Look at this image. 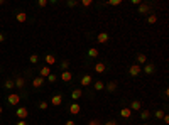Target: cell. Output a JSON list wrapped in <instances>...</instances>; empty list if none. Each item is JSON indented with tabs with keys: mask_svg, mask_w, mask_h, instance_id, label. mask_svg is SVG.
I'll list each match as a JSON object with an SVG mask.
<instances>
[{
	"mask_svg": "<svg viewBox=\"0 0 169 125\" xmlns=\"http://www.w3.org/2000/svg\"><path fill=\"white\" fill-rule=\"evenodd\" d=\"M15 115L19 117V120H26L29 117V110H27L26 107H19L17 110H15Z\"/></svg>",
	"mask_w": 169,
	"mask_h": 125,
	"instance_id": "1",
	"label": "cell"
},
{
	"mask_svg": "<svg viewBox=\"0 0 169 125\" xmlns=\"http://www.w3.org/2000/svg\"><path fill=\"white\" fill-rule=\"evenodd\" d=\"M140 73H142V66H139L137 62L132 64V66L128 68V75H130V76H139Z\"/></svg>",
	"mask_w": 169,
	"mask_h": 125,
	"instance_id": "2",
	"label": "cell"
},
{
	"mask_svg": "<svg viewBox=\"0 0 169 125\" xmlns=\"http://www.w3.org/2000/svg\"><path fill=\"white\" fill-rule=\"evenodd\" d=\"M51 105H53V107H61V105H63V95H61V93L53 95V97H51Z\"/></svg>",
	"mask_w": 169,
	"mask_h": 125,
	"instance_id": "3",
	"label": "cell"
},
{
	"mask_svg": "<svg viewBox=\"0 0 169 125\" xmlns=\"http://www.w3.org/2000/svg\"><path fill=\"white\" fill-rule=\"evenodd\" d=\"M7 102H9V105H12V107H17L20 102V95H14V93H10L9 97H7Z\"/></svg>",
	"mask_w": 169,
	"mask_h": 125,
	"instance_id": "4",
	"label": "cell"
},
{
	"mask_svg": "<svg viewBox=\"0 0 169 125\" xmlns=\"http://www.w3.org/2000/svg\"><path fill=\"white\" fill-rule=\"evenodd\" d=\"M108 39H110V36L107 32H98V36H96V41L100 42V44H107Z\"/></svg>",
	"mask_w": 169,
	"mask_h": 125,
	"instance_id": "5",
	"label": "cell"
},
{
	"mask_svg": "<svg viewBox=\"0 0 169 125\" xmlns=\"http://www.w3.org/2000/svg\"><path fill=\"white\" fill-rule=\"evenodd\" d=\"M61 81H64V83H69L71 80H73V75L69 73V71H61Z\"/></svg>",
	"mask_w": 169,
	"mask_h": 125,
	"instance_id": "6",
	"label": "cell"
},
{
	"mask_svg": "<svg viewBox=\"0 0 169 125\" xmlns=\"http://www.w3.org/2000/svg\"><path fill=\"white\" fill-rule=\"evenodd\" d=\"M51 75V68L49 66H42V68H39V76L41 78H47Z\"/></svg>",
	"mask_w": 169,
	"mask_h": 125,
	"instance_id": "7",
	"label": "cell"
},
{
	"mask_svg": "<svg viewBox=\"0 0 169 125\" xmlns=\"http://www.w3.org/2000/svg\"><path fill=\"white\" fill-rule=\"evenodd\" d=\"M142 71L145 73V75H152L155 71V66L152 64V62H149V64H144V68H142Z\"/></svg>",
	"mask_w": 169,
	"mask_h": 125,
	"instance_id": "8",
	"label": "cell"
},
{
	"mask_svg": "<svg viewBox=\"0 0 169 125\" xmlns=\"http://www.w3.org/2000/svg\"><path fill=\"white\" fill-rule=\"evenodd\" d=\"M135 58H137V64H139V66H142V64H147V56H145V54L139 53V54H135Z\"/></svg>",
	"mask_w": 169,
	"mask_h": 125,
	"instance_id": "9",
	"label": "cell"
},
{
	"mask_svg": "<svg viewBox=\"0 0 169 125\" xmlns=\"http://www.w3.org/2000/svg\"><path fill=\"white\" fill-rule=\"evenodd\" d=\"M91 81H93V80H91V75H83L80 83L83 85V86H90V85H91Z\"/></svg>",
	"mask_w": 169,
	"mask_h": 125,
	"instance_id": "10",
	"label": "cell"
},
{
	"mask_svg": "<svg viewBox=\"0 0 169 125\" xmlns=\"http://www.w3.org/2000/svg\"><path fill=\"white\" fill-rule=\"evenodd\" d=\"M80 112H81L80 105L76 103V102H74V103H71V107H69V113H71V115H78Z\"/></svg>",
	"mask_w": 169,
	"mask_h": 125,
	"instance_id": "11",
	"label": "cell"
},
{
	"mask_svg": "<svg viewBox=\"0 0 169 125\" xmlns=\"http://www.w3.org/2000/svg\"><path fill=\"white\" fill-rule=\"evenodd\" d=\"M130 110L132 112H140L142 110V103L139 102V100H134V102L130 103Z\"/></svg>",
	"mask_w": 169,
	"mask_h": 125,
	"instance_id": "12",
	"label": "cell"
},
{
	"mask_svg": "<svg viewBox=\"0 0 169 125\" xmlns=\"http://www.w3.org/2000/svg\"><path fill=\"white\" fill-rule=\"evenodd\" d=\"M44 61H46V66H53L56 62V56L54 54H46L44 56Z\"/></svg>",
	"mask_w": 169,
	"mask_h": 125,
	"instance_id": "13",
	"label": "cell"
},
{
	"mask_svg": "<svg viewBox=\"0 0 169 125\" xmlns=\"http://www.w3.org/2000/svg\"><path fill=\"white\" fill-rule=\"evenodd\" d=\"M117 86H118V83H117V81H110V83H107V86H105V88H107L108 93H115V91H117Z\"/></svg>",
	"mask_w": 169,
	"mask_h": 125,
	"instance_id": "14",
	"label": "cell"
},
{
	"mask_svg": "<svg viewBox=\"0 0 169 125\" xmlns=\"http://www.w3.org/2000/svg\"><path fill=\"white\" fill-rule=\"evenodd\" d=\"M95 71H96L98 75L105 73V71H107V66H105V62H96V64H95Z\"/></svg>",
	"mask_w": 169,
	"mask_h": 125,
	"instance_id": "15",
	"label": "cell"
},
{
	"mask_svg": "<svg viewBox=\"0 0 169 125\" xmlns=\"http://www.w3.org/2000/svg\"><path fill=\"white\" fill-rule=\"evenodd\" d=\"M81 97H83V90H80V88H76V90L71 91V98H73L74 102H76V100H80Z\"/></svg>",
	"mask_w": 169,
	"mask_h": 125,
	"instance_id": "16",
	"label": "cell"
},
{
	"mask_svg": "<svg viewBox=\"0 0 169 125\" xmlns=\"http://www.w3.org/2000/svg\"><path fill=\"white\" fill-rule=\"evenodd\" d=\"M42 85H44V78L37 76V78H34V80H32V86H34V88H41Z\"/></svg>",
	"mask_w": 169,
	"mask_h": 125,
	"instance_id": "17",
	"label": "cell"
},
{
	"mask_svg": "<svg viewBox=\"0 0 169 125\" xmlns=\"http://www.w3.org/2000/svg\"><path fill=\"white\" fill-rule=\"evenodd\" d=\"M137 12H139V14H147V12H149V5L142 2L140 5H137Z\"/></svg>",
	"mask_w": 169,
	"mask_h": 125,
	"instance_id": "18",
	"label": "cell"
},
{
	"mask_svg": "<svg viewBox=\"0 0 169 125\" xmlns=\"http://www.w3.org/2000/svg\"><path fill=\"white\" fill-rule=\"evenodd\" d=\"M15 19H17V22H20V24H24V22L27 21V14H26V12H17V15H15Z\"/></svg>",
	"mask_w": 169,
	"mask_h": 125,
	"instance_id": "19",
	"label": "cell"
},
{
	"mask_svg": "<svg viewBox=\"0 0 169 125\" xmlns=\"http://www.w3.org/2000/svg\"><path fill=\"white\" fill-rule=\"evenodd\" d=\"M120 117L122 118H130V117H132V110H130V108H122V110H120Z\"/></svg>",
	"mask_w": 169,
	"mask_h": 125,
	"instance_id": "20",
	"label": "cell"
},
{
	"mask_svg": "<svg viewBox=\"0 0 169 125\" xmlns=\"http://www.w3.org/2000/svg\"><path fill=\"white\" fill-rule=\"evenodd\" d=\"M98 54H100V53H98V49H96V48H90V49H88V58L95 59Z\"/></svg>",
	"mask_w": 169,
	"mask_h": 125,
	"instance_id": "21",
	"label": "cell"
},
{
	"mask_svg": "<svg viewBox=\"0 0 169 125\" xmlns=\"http://www.w3.org/2000/svg\"><path fill=\"white\" fill-rule=\"evenodd\" d=\"M14 83H15V86H17V88H20V90H22V88L26 86V81H24V78H17V80H15Z\"/></svg>",
	"mask_w": 169,
	"mask_h": 125,
	"instance_id": "22",
	"label": "cell"
},
{
	"mask_svg": "<svg viewBox=\"0 0 169 125\" xmlns=\"http://www.w3.org/2000/svg\"><path fill=\"white\" fill-rule=\"evenodd\" d=\"M164 115H166V113H164V110H162V108H157V110L154 112V117L157 118V120H162V117H164Z\"/></svg>",
	"mask_w": 169,
	"mask_h": 125,
	"instance_id": "23",
	"label": "cell"
},
{
	"mask_svg": "<svg viewBox=\"0 0 169 125\" xmlns=\"http://www.w3.org/2000/svg\"><path fill=\"white\" fill-rule=\"evenodd\" d=\"M140 118L142 120H149V118H150V112H149L147 108H145V110H140Z\"/></svg>",
	"mask_w": 169,
	"mask_h": 125,
	"instance_id": "24",
	"label": "cell"
},
{
	"mask_svg": "<svg viewBox=\"0 0 169 125\" xmlns=\"http://www.w3.org/2000/svg\"><path fill=\"white\" fill-rule=\"evenodd\" d=\"M29 61H31V64H37V62H39V56H37V54H31V56H29Z\"/></svg>",
	"mask_w": 169,
	"mask_h": 125,
	"instance_id": "25",
	"label": "cell"
},
{
	"mask_svg": "<svg viewBox=\"0 0 169 125\" xmlns=\"http://www.w3.org/2000/svg\"><path fill=\"white\" fill-rule=\"evenodd\" d=\"M103 88H105V83H103V81H95V90L96 91H101Z\"/></svg>",
	"mask_w": 169,
	"mask_h": 125,
	"instance_id": "26",
	"label": "cell"
},
{
	"mask_svg": "<svg viewBox=\"0 0 169 125\" xmlns=\"http://www.w3.org/2000/svg\"><path fill=\"white\" fill-rule=\"evenodd\" d=\"M147 22L150 24V26H152V24H155V22H157V15H155V14H150V15L147 17Z\"/></svg>",
	"mask_w": 169,
	"mask_h": 125,
	"instance_id": "27",
	"label": "cell"
},
{
	"mask_svg": "<svg viewBox=\"0 0 169 125\" xmlns=\"http://www.w3.org/2000/svg\"><path fill=\"white\" fill-rule=\"evenodd\" d=\"M4 86H5V88H7V90H12V88H14V86H15V83H14V81H12V80H7V81H5V83H4Z\"/></svg>",
	"mask_w": 169,
	"mask_h": 125,
	"instance_id": "28",
	"label": "cell"
},
{
	"mask_svg": "<svg viewBox=\"0 0 169 125\" xmlns=\"http://www.w3.org/2000/svg\"><path fill=\"white\" fill-rule=\"evenodd\" d=\"M108 5H112V7H117V5H120L122 0H110V2H107Z\"/></svg>",
	"mask_w": 169,
	"mask_h": 125,
	"instance_id": "29",
	"label": "cell"
},
{
	"mask_svg": "<svg viewBox=\"0 0 169 125\" xmlns=\"http://www.w3.org/2000/svg\"><path fill=\"white\" fill-rule=\"evenodd\" d=\"M47 81H49V83H54V81H56V80H58V76H56V75H53V73H51V75H49V76L46 78Z\"/></svg>",
	"mask_w": 169,
	"mask_h": 125,
	"instance_id": "30",
	"label": "cell"
},
{
	"mask_svg": "<svg viewBox=\"0 0 169 125\" xmlns=\"http://www.w3.org/2000/svg\"><path fill=\"white\" fill-rule=\"evenodd\" d=\"M68 68H69V61H63V62H61V70H63V71H68Z\"/></svg>",
	"mask_w": 169,
	"mask_h": 125,
	"instance_id": "31",
	"label": "cell"
},
{
	"mask_svg": "<svg viewBox=\"0 0 169 125\" xmlns=\"http://www.w3.org/2000/svg\"><path fill=\"white\" fill-rule=\"evenodd\" d=\"M47 107H49V102H41V103H39L41 110H47Z\"/></svg>",
	"mask_w": 169,
	"mask_h": 125,
	"instance_id": "32",
	"label": "cell"
},
{
	"mask_svg": "<svg viewBox=\"0 0 169 125\" xmlns=\"http://www.w3.org/2000/svg\"><path fill=\"white\" fill-rule=\"evenodd\" d=\"M91 4H93L91 0H81V5L83 7H91Z\"/></svg>",
	"mask_w": 169,
	"mask_h": 125,
	"instance_id": "33",
	"label": "cell"
},
{
	"mask_svg": "<svg viewBox=\"0 0 169 125\" xmlns=\"http://www.w3.org/2000/svg\"><path fill=\"white\" fill-rule=\"evenodd\" d=\"M66 5H68V7H76V5H78V2H76V0H68Z\"/></svg>",
	"mask_w": 169,
	"mask_h": 125,
	"instance_id": "34",
	"label": "cell"
},
{
	"mask_svg": "<svg viewBox=\"0 0 169 125\" xmlns=\"http://www.w3.org/2000/svg\"><path fill=\"white\" fill-rule=\"evenodd\" d=\"M47 4H49L47 0H37V7H46Z\"/></svg>",
	"mask_w": 169,
	"mask_h": 125,
	"instance_id": "35",
	"label": "cell"
},
{
	"mask_svg": "<svg viewBox=\"0 0 169 125\" xmlns=\"http://www.w3.org/2000/svg\"><path fill=\"white\" fill-rule=\"evenodd\" d=\"M88 125H101V124H100V120H96V118H95V120H90Z\"/></svg>",
	"mask_w": 169,
	"mask_h": 125,
	"instance_id": "36",
	"label": "cell"
},
{
	"mask_svg": "<svg viewBox=\"0 0 169 125\" xmlns=\"http://www.w3.org/2000/svg\"><path fill=\"white\" fill-rule=\"evenodd\" d=\"M103 125H118V122H115V120H108V122H105Z\"/></svg>",
	"mask_w": 169,
	"mask_h": 125,
	"instance_id": "37",
	"label": "cell"
},
{
	"mask_svg": "<svg viewBox=\"0 0 169 125\" xmlns=\"http://www.w3.org/2000/svg\"><path fill=\"white\" fill-rule=\"evenodd\" d=\"M64 125H76V122H74V120H66Z\"/></svg>",
	"mask_w": 169,
	"mask_h": 125,
	"instance_id": "38",
	"label": "cell"
},
{
	"mask_svg": "<svg viewBox=\"0 0 169 125\" xmlns=\"http://www.w3.org/2000/svg\"><path fill=\"white\" fill-rule=\"evenodd\" d=\"M162 122H164V124H169V117H168V115H164V117H162Z\"/></svg>",
	"mask_w": 169,
	"mask_h": 125,
	"instance_id": "39",
	"label": "cell"
},
{
	"mask_svg": "<svg viewBox=\"0 0 169 125\" xmlns=\"http://www.w3.org/2000/svg\"><path fill=\"white\" fill-rule=\"evenodd\" d=\"M140 4H142L140 0H132V5H140Z\"/></svg>",
	"mask_w": 169,
	"mask_h": 125,
	"instance_id": "40",
	"label": "cell"
},
{
	"mask_svg": "<svg viewBox=\"0 0 169 125\" xmlns=\"http://www.w3.org/2000/svg\"><path fill=\"white\" fill-rule=\"evenodd\" d=\"M15 125H27V124H26V120H19Z\"/></svg>",
	"mask_w": 169,
	"mask_h": 125,
	"instance_id": "41",
	"label": "cell"
},
{
	"mask_svg": "<svg viewBox=\"0 0 169 125\" xmlns=\"http://www.w3.org/2000/svg\"><path fill=\"white\" fill-rule=\"evenodd\" d=\"M4 39H5V36H4L2 32H0V42H4Z\"/></svg>",
	"mask_w": 169,
	"mask_h": 125,
	"instance_id": "42",
	"label": "cell"
},
{
	"mask_svg": "<svg viewBox=\"0 0 169 125\" xmlns=\"http://www.w3.org/2000/svg\"><path fill=\"white\" fill-rule=\"evenodd\" d=\"M2 112H4V108H2V105H0V113H2Z\"/></svg>",
	"mask_w": 169,
	"mask_h": 125,
	"instance_id": "43",
	"label": "cell"
},
{
	"mask_svg": "<svg viewBox=\"0 0 169 125\" xmlns=\"http://www.w3.org/2000/svg\"><path fill=\"white\" fill-rule=\"evenodd\" d=\"M0 5H4V0H0Z\"/></svg>",
	"mask_w": 169,
	"mask_h": 125,
	"instance_id": "44",
	"label": "cell"
},
{
	"mask_svg": "<svg viewBox=\"0 0 169 125\" xmlns=\"http://www.w3.org/2000/svg\"><path fill=\"white\" fill-rule=\"evenodd\" d=\"M142 125H149V124H142Z\"/></svg>",
	"mask_w": 169,
	"mask_h": 125,
	"instance_id": "45",
	"label": "cell"
}]
</instances>
